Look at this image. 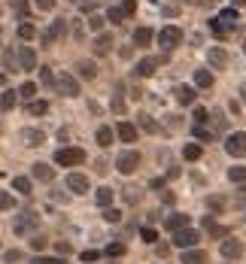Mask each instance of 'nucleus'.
<instances>
[{"label": "nucleus", "mask_w": 246, "mask_h": 264, "mask_svg": "<svg viewBox=\"0 0 246 264\" xmlns=\"http://www.w3.org/2000/svg\"><path fill=\"white\" fill-rule=\"evenodd\" d=\"M82 161H85V149H79V146H64V149L55 152L58 167H79Z\"/></svg>", "instance_id": "obj_1"}, {"label": "nucleus", "mask_w": 246, "mask_h": 264, "mask_svg": "<svg viewBox=\"0 0 246 264\" xmlns=\"http://www.w3.org/2000/svg\"><path fill=\"white\" fill-rule=\"evenodd\" d=\"M155 40H158V46H161V49L170 52V49H177L183 43V30L177 25H167V28H161V30L155 33Z\"/></svg>", "instance_id": "obj_2"}, {"label": "nucleus", "mask_w": 246, "mask_h": 264, "mask_svg": "<svg viewBox=\"0 0 246 264\" xmlns=\"http://www.w3.org/2000/svg\"><path fill=\"white\" fill-rule=\"evenodd\" d=\"M198 240H201V234L195 231V228H180V231H173V246H177V249H195V246H198Z\"/></svg>", "instance_id": "obj_3"}, {"label": "nucleus", "mask_w": 246, "mask_h": 264, "mask_svg": "<svg viewBox=\"0 0 246 264\" xmlns=\"http://www.w3.org/2000/svg\"><path fill=\"white\" fill-rule=\"evenodd\" d=\"M137 167H140V152H134V149L119 152V158H116V170H119L122 176H131Z\"/></svg>", "instance_id": "obj_4"}, {"label": "nucleus", "mask_w": 246, "mask_h": 264, "mask_svg": "<svg viewBox=\"0 0 246 264\" xmlns=\"http://www.w3.org/2000/svg\"><path fill=\"white\" fill-rule=\"evenodd\" d=\"M225 152L231 158H243L246 155V131H234L225 137Z\"/></svg>", "instance_id": "obj_5"}, {"label": "nucleus", "mask_w": 246, "mask_h": 264, "mask_svg": "<svg viewBox=\"0 0 246 264\" xmlns=\"http://www.w3.org/2000/svg\"><path fill=\"white\" fill-rule=\"evenodd\" d=\"M64 33H67V22H64V19H55V22H52V25L43 30L40 43H43V46H55V43L64 37Z\"/></svg>", "instance_id": "obj_6"}, {"label": "nucleus", "mask_w": 246, "mask_h": 264, "mask_svg": "<svg viewBox=\"0 0 246 264\" xmlns=\"http://www.w3.org/2000/svg\"><path fill=\"white\" fill-rule=\"evenodd\" d=\"M33 228H40V216L37 213H22V216H15V222H12V231L15 234H31Z\"/></svg>", "instance_id": "obj_7"}, {"label": "nucleus", "mask_w": 246, "mask_h": 264, "mask_svg": "<svg viewBox=\"0 0 246 264\" xmlns=\"http://www.w3.org/2000/svg\"><path fill=\"white\" fill-rule=\"evenodd\" d=\"M55 88H58L64 97H79V79H76L73 73H61V76L55 79Z\"/></svg>", "instance_id": "obj_8"}, {"label": "nucleus", "mask_w": 246, "mask_h": 264, "mask_svg": "<svg viewBox=\"0 0 246 264\" xmlns=\"http://www.w3.org/2000/svg\"><path fill=\"white\" fill-rule=\"evenodd\" d=\"M67 188L70 191H73V195H89V191H92V182H89V176H85V173H67Z\"/></svg>", "instance_id": "obj_9"}, {"label": "nucleus", "mask_w": 246, "mask_h": 264, "mask_svg": "<svg viewBox=\"0 0 246 264\" xmlns=\"http://www.w3.org/2000/svg\"><path fill=\"white\" fill-rule=\"evenodd\" d=\"M15 61H19V70H37V52H33L31 46H19V52H15Z\"/></svg>", "instance_id": "obj_10"}, {"label": "nucleus", "mask_w": 246, "mask_h": 264, "mask_svg": "<svg viewBox=\"0 0 246 264\" xmlns=\"http://www.w3.org/2000/svg\"><path fill=\"white\" fill-rule=\"evenodd\" d=\"M207 61H210V67H213V70H225L231 58H228V52H225L222 46H210V52H207Z\"/></svg>", "instance_id": "obj_11"}, {"label": "nucleus", "mask_w": 246, "mask_h": 264, "mask_svg": "<svg viewBox=\"0 0 246 264\" xmlns=\"http://www.w3.org/2000/svg\"><path fill=\"white\" fill-rule=\"evenodd\" d=\"M158 64H161V61H158L155 55H146V58H140V61H137V67H134V73H137L140 79H149V76L155 73V70H158Z\"/></svg>", "instance_id": "obj_12"}, {"label": "nucleus", "mask_w": 246, "mask_h": 264, "mask_svg": "<svg viewBox=\"0 0 246 264\" xmlns=\"http://www.w3.org/2000/svg\"><path fill=\"white\" fill-rule=\"evenodd\" d=\"M173 94H177V103H183V107H195L198 88L195 85H177V88H173Z\"/></svg>", "instance_id": "obj_13"}, {"label": "nucleus", "mask_w": 246, "mask_h": 264, "mask_svg": "<svg viewBox=\"0 0 246 264\" xmlns=\"http://www.w3.org/2000/svg\"><path fill=\"white\" fill-rule=\"evenodd\" d=\"M219 252H222L225 258H240V255H243V243H240L237 237H222Z\"/></svg>", "instance_id": "obj_14"}, {"label": "nucleus", "mask_w": 246, "mask_h": 264, "mask_svg": "<svg viewBox=\"0 0 246 264\" xmlns=\"http://www.w3.org/2000/svg\"><path fill=\"white\" fill-rule=\"evenodd\" d=\"M92 49H94V55H97V58H100V55H110V52H113V33L100 30L97 37H94V43H92Z\"/></svg>", "instance_id": "obj_15"}, {"label": "nucleus", "mask_w": 246, "mask_h": 264, "mask_svg": "<svg viewBox=\"0 0 246 264\" xmlns=\"http://www.w3.org/2000/svg\"><path fill=\"white\" fill-rule=\"evenodd\" d=\"M216 25L228 33V30H231V28H237V9L234 6H228V9H222L219 15H216Z\"/></svg>", "instance_id": "obj_16"}, {"label": "nucleus", "mask_w": 246, "mask_h": 264, "mask_svg": "<svg viewBox=\"0 0 246 264\" xmlns=\"http://www.w3.org/2000/svg\"><path fill=\"white\" fill-rule=\"evenodd\" d=\"M116 137L122 140V143H134V140H137V125H131V121L122 118L116 125Z\"/></svg>", "instance_id": "obj_17"}, {"label": "nucleus", "mask_w": 246, "mask_h": 264, "mask_svg": "<svg viewBox=\"0 0 246 264\" xmlns=\"http://www.w3.org/2000/svg\"><path fill=\"white\" fill-rule=\"evenodd\" d=\"M22 143L31 146V149H33V146H43V143H46V134H43L40 128H25V131H22Z\"/></svg>", "instance_id": "obj_18"}, {"label": "nucleus", "mask_w": 246, "mask_h": 264, "mask_svg": "<svg viewBox=\"0 0 246 264\" xmlns=\"http://www.w3.org/2000/svg\"><path fill=\"white\" fill-rule=\"evenodd\" d=\"M131 40H134V46H137V49H146V46L155 40V30H152V28H137Z\"/></svg>", "instance_id": "obj_19"}, {"label": "nucleus", "mask_w": 246, "mask_h": 264, "mask_svg": "<svg viewBox=\"0 0 246 264\" xmlns=\"http://www.w3.org/2000/svg\"><path fill=\"white\" fill-rule=\"evenodd\" d=\"M31 176H33V179H40V182H52L55 170H52L49 164H43V161H37V164H31Z\"/></svg>", "instance_id": "obj_20"}, {"label": "nucleus", "mask_w": 246, "mask_h": 264, "mask_svg": "<svg viewBox=\"0 0 246 264\" xmlns=\"http://www.w3.org/2000/svg\"><path fill=\"white\" fill-rule=\"evenodd\" d=\"M113 198H116V191H113L110 185H100V188L94 191V201H97V206H113Z\"/></svg>", "instance_id": "obj_21"}, {"label": "nucleus", "mask_w": 246, "mask_h": 264, "mask_svg": "<svg viewBox=\"0 0 246 264\" xmlns=\"http://www.w3.org/2000/svg\"><path fill=\"white\" fill-rule=\"evenodd\" d=\"M12 191H19V195H31V191H33L31 176H12Z\"/></svg>", "instance_id": "obj_22"}, {"label": "nucleus", "mask_w": 246, "mask_h": 264, "mask_svg": "<svg viewBox=\"0 0 246 264\" xmlns=\"http://www.w3.org/2000/svg\"><path fill=\"white\" fill-rule=\"evenodd\" d=\"M94 140H97V146H100V149L113 146V128H110V125H100L97 134H94Z\"/></svg>", "instance_id": "obj_23"}, {"label": "nucleus", "mask_w": 246, "mask_h": 264, "mask_svg": "<svg viewBox=\"0 0 246 264\" xmlns=\"http://www.w3.org/2000/svg\"><path fill=\"white\" fill-rule=\"evenodd\" d=\"M204 261L207 255L201 249H183V258H180V264H204Z\"/></svg>", "instance_id": "obj_24"}, {"label": "nucleus", "mask_w": 246, "mask_h": 264, "mask_svg": "<svg viewBox=\"0 0 246 264\" xmlns=\"http://www.w3.org/2000/svg\"><path fill=\"white\" fill-rule=\"evenodd\" d=\"M201 155H204V146L201 143H185L183 146V158H185V161H198Z\"/></svg>", "instance_id": "obj_25"}, {"label": "nucleus", "mask_w": 246, "mask_h": 264, "mask_svg": "<svg viewBox=\"0 0 246 264\" xmlns=\"http://www.w3.org/2000/svg\"><path fill=\"white\" fill-rule=\"evenodd\" d=\"M167 231H180V228H188V216H183V213H173V216H167Z\"/></svg>", "instance_id": "obj_26"}, {"label": "nucleus", "mask_w": 246, "mask_h": 264, "mask_svg": "<svg viewBox=\"0 0 246 264\" xmlns=\"http://www.w3.org/2000/svg\"><path fill=\"white\" fill-rule=\"evenodd\" d=\"M37 91H40V88H37V82H22V88H19V91H15V94H19L22 100H33V97H37Z\"/></svg>", "instance_id": "obj_27"}, {"label": "nucleus", "mask_w": 246, "mask_h": 264, "mask_svg": "<svg viewBox=\"0 0 246 264\" xmlns=\"http://www.w3.org/2000/svg\"><path fill=\"white\" fill-rule=\"evenodd\" d=\"M76 70H79L82 79H94V76H97V64H94V61H79Z\"/></svg>", "instance_id": "obj_28"}, {"label": "nucleus", "mask_w": 246, "mask_h": 264, "mask_svg": "<svg viewBox=\"0 0 246 264\" xmlns=\"http://www.w3.org/2000/svg\"><path fill=\"white\" fill-rule=\"evenodd\" d=\"M213 85V73L210 70H195V88H210Z\"/></svg>", "instance_id": "obj_29"}, {"label": "nucleus", "mask_w": 246, "mask_h": 264, "mask_svg": "<svg viewBox=\"0 0 246 264\" xmlns=\"http://www.w3.org/2000/svg\"><path fill=\"white\" fill-rule=\"evenodd\" d=\"M9 9L19 15V19H28V12H31V3L28 0H9Z\"/></svg>", "instance_id": "obj_30"}, {"label": "nucleus", "mask_w": 246, "mask_h": 264, "mask_svg": "<svg viewBox=\"0 0 246 264\" xmlns=\"http://www.w3.org/2000/svg\"><path fill=\"white\" fill-rule=\"evenodd\" d=\"M15 100H19V94H15L12 88H6V91L0 94V110H12V107H15Z\"/></svg>", "instance_id": "obj_31"}, {"label": "nucleus", "mask_w": 246, "mask_h": 264, "mask_svg": "<svg viewBox=\"0 0 246 264\" xmlns=\"http://www.w3.org/2000/svg\"><path fill=\"white\" fill-rule=\"evenodd\" d=\"M28 113H31V116H46V113H49V103H46V100H37V97H33V100L28 103Z\"/></svg>", "instance_id": "obj_32"}, {"label": "nucleus", "mask_w": 246, "mask_h": 264, "mask_svg": "<svg viewBox=\"0 0 246 264\" xmlns=\"http://www.w3.org/2000/svg\"><path fill=\"white\" fill-rule=\"evenodd\" d=\"M3 70H6V73H15V70H19V61H15V52L12 49L3 52Z\"/></svg>", "instance_id": "obj_33"}, {"label": "nucleus", "mask_w": 246, "mask_h": 264, "mask_svg": "<svg viewBox=\"0 0 246 264\" xmlns=\"http://www.w3.org/2000/svg\"><path fill=\"white\" fill-rule=\"evenodd\" d=\"M33 37H37V28H33L31 22H22V25H19V40L28 43V40H33Z\"/></svg>", "instance_id": "obj_34"}, {"label": "nucleus", "mask_w": 246, "mask_h": 264, "mask_svg": "<svg viewBox=\"0 0 246 264\" xmlns=\"http://www.w3.org/2000/svg\"><path fill=\"white\" fill-rule=\"evenodd\" d=\"M228 179L237 182V185H240V182H246V167H243V164H234L231 170H228Z\"/></svg>", "instance_id": "obj_35"}, {"label": "nucleus", "mask_w": 246, "mask_h": 264, "mask_svg": "<svg viewBox=\"0 0 246 264\" xmlns=\"http://www.w3.org/2000/svg\"><path fill=\"white\" fill-rule=\"evenodd\" d=\"M103 222L119 225V222H122V209H116V206H103Z\"/></svg>", "instance_id": "obj_36"}, {"label": "nucleus", "mask_w": 246, "mask_h": 264, "mask_svg": "<svg viewBox=\"0 0 246 264\" xmlns=\"http://www.w3.org/2000/svg\"><path fill=\"white\" fill-rule=\"evenodd\" d=\"M103 19H107V22H113V25H122V22H125V15H122V9H119V6H110Z\"/></svg>", "instance_id": "obj_37"}, {"label": "nucleus", "mask_w": 246, "mask_h": 264, "mask_svg": "<svg viewBox=\"0 0 246 264\" xmlns=\"http://www.w3.org/2000/svg\"><path fill=\"white\" fill-rule=\"evenodd\" d=\"M103 25H107V19H103V15H89V30L100 33V30H103Z\"/></svg>", "instance_id": "obj_38"}, {"label": "nucleus", "mask_w": 246, "mask_h": 264, "mask_svg": "<svg viewBox=\"0 0 246 264\" xmlns=\"http://www.w3.org/2000/svg\"><path fill=\"white\" fill-rule=\"evenodd\" d=\"M46 246H49V240H46L43 234H33V237H31V249H33V252H43Z\"/></svg>", "instance_id": "obj_39"}, {"label": "nucleus", "mask_w": 246, "mask_h": 264, "mask_svg": "<svg viewBox=\"0 0 246 264\" xmlns=\"http://www.w3.org/2000/svg\"><path fill=\"white\" fill-rule=\"evenodd\" d=\"M97 258H100L97 249H85V252H79V261H82V264H94Z\"/></svg>", "instance_id": "obj_40"}, {"label": "nucleus", "mask_w": 246, "mask_h": 264, "mask_svg": "<svg viewBox=\"0 0 246 264\" xmlns=\"http://www.w3.org/2000/svg\"><path fill=\"white\" fill-rule=\"evenodd\" d=\"M207 107H195V110H191V118H195V125H204V121H207Z\"/></svg>", "instance_id": "obj_41"}, {"label": "nucleus", "mask_w": 246, "mask_h": 264, "mask_svg": "<svg viewBox=\"0 0 246 264\" xmlns=\"http://www.w3.org/2000/svg\"><path fill=\"white\" fill-rule=\"evenodd\" d=\"M113 113H125V97H122V88L113 94Z\"/></svg>", "instance_id": "obj_42"}, {"label": "nucleus", "mask_w": 246, "mask_h": 264, "mask_svg": "<svg viewBox=\"0 0 246 264\" xmlns=\"http://www.w3.org/2000/svg\"><path fill=\"white\" fill-rule=\"evenodd\" d=\"M119 9H122V15H125V19H131V15L137 12V0H125V3H122Z\"/></svg>", "instance_id": "obj_43"}, {"label": "nucleus", "mask_w": 246, "mask_h": 264, "mask_svg": "<svg viewBox=\"0 0 246 264\" xmlns=\"http://www.w3.org/2000/svg\"><path fill=\"white\" fill-rule=\"evenodd\" d=\"M12 206H15V198L9 191H0V209H12Z\"/></svg>", "instance_id": "obj_44"}, {"label": "nucleus", "mask_w": 246, "mask_h": 264, "mask_svg": "<svg viewBox=\"0 0 246 264\" xmlns=\"http://www.w3.org/2000/svg\"><path fill=\"white\" fill-rule=\"evenodd\" d=\"M195 137H198V140H213V128H204V125H195Z\"/></svg>", "instance_id": "obj_45"}, {"label": "nucleus", "mask_w": 246, "mask_h": 264, "mask_svg": "<svg viewBox=\"0 0 246 264\" xmlns=\"http://www.w3.org/2000/svg\"><path fill=\"white\" fill-rule=\"evenodd\" d=\"M33 6H37L40 12H52L55 9V0H33Z\"/></svg>", "instance_id": "obj_46"}, {"label": "nucleus", "mask_w": 246, "mask_h": 264, "mask_svg": "<svg viewBox=\"0 0 246 264\" xmlns=\"http://www.w3.org/2000/svg\"><path fill=\"white\" fill-rule=\"evenodd\" d=\"M3 261H6V264L22 261V252H19V249H6V252H3Z\"/></svg>", "instance_id": "obj_47"}, {"label": "nucleus", "mask_w": 246, "mask_h": 264, "mask_svg": "<svg viewBox=\"0 0 246 264\" xmlns=\"http://www.w3.org/2000/svg\"><path fill=\"white\" fill-rule=\"evenodd\" d=\"M107 255H110V258H119V255H125V246H122V243H113V246H107Z\"/></svg>", "instance_id": "obj_48"}, {"label": "nucleus", "mask_w": 246, "mask_h": 264, "mask_svg": "<svg viewBox=\"0 0 246 264\" xmlns=\"http://www.w3.org/2000/svg\"><path fill=\"white\" fill-rule=\"evenodd\" d=\"M140 237H143L146 243H155V240H158V231H155V228H143V231H140Z\"/></svg>", "instance_id": "obj_49"}, {"label": "nucleus", "mask_w": 246, "mask_h": 264, "mask_svg": "<svg viewBox=\"0 0 246 264\" xmlns=\"http://www.w3.org/2000/svg\"><path fill=\"white\" fill-rule=\"evenodd\" d=\"M40 79H43L46 85H55V79H52V70H49V67H40Z\"/></svg>", "instance_id": "obj_50"}, {"label": "nucleus", "mask_w": 246, "mask_h": 264, "mask_svg": "<svg viewBox=\"0 0 246 264\" xmlns=\"http://www.w3.org/2000/svg\"><path fill=\"white\" fill-rule=\"evenodd\" d=\"M143 128H146L149 134H158V125L152 121V116H143Z\"/></svg>", "instance_id": "obj_51"}, {"label": "nucleus", "mask_w": 246, "mask_h": 264, "mask_svg": "<svg viewBox=\"0 0 246 264\" xmlns=\"http://www.w3.org/2000/svg\"><path fill=\"white\" fill-rule=\"evenodd\" d=\"M31 264H61V261H58V258H43V255H37Z\"/></svg>", "instance_id": "obj_52"}, {"label": "nucleus", "mask_w": 246, "mask_h": 264, "mask_svg": "<svg viewBox=\"0 0 246 264\" xmlns=\"http://www.w3.org/2000/svg\"><path fill=\"white\" fill-rule=\"evenodd\" d=\"M55 249H58V252H61V255H70V243H64V240H61V243H58V246H55Z\"/></svg>", "instance_id": "obj_53"}, {"label": "nucleus", "mask_w": 246, "mask_h": 264, "mask_svg": "<svg viewBox=\"0 0 246 264\" xmlns=\"http://www.w3.org/2000/svg\"><path fill=\"white\" fill-rule=\"evenodd\" d=\"M213 118H216V125H219V128H225V116H222V113H219V110H216V113H213Z\"/></svg>", "instance_id": "obj_54"}, {"label": "nucleus", "mask_w": 246, "mask_h": 264, "mask_svg": "<svg viewBox=\"0 0 246 264\" xmlns=\"http://www.w3.org/2000/svg\"><path fill=\"white\" fill-rule=\"evenodd\" d=\"M228 110H231V113L237 116V113H240V103H237V100H228Z\"/></svg>", "instance_id": "obj_55"}, {"label": "nucleus", "mask_w": 246, "mask_h": 264, "mask_svg": "<svg viewBox=\"0 0 246 264\" xmlns=\"http://www.w3.org/2000/svg\"><path fill=\"white\" fill-rule=\"evenodd\" d=\"M240 103H243V107H246V85L240 88Z\"/></svg>", "instance_id": "obj_56"}, {"label": "nucleus", "mask_w": 246, "mask_h": 264, "mask_svg": "<svg viewBox=\"0 0 246 264\" xmlns=\"http://www.w3.org/2000/svg\"><path fill=\"white\" fill-rule=\"evenodd\" d=\"M6 85V73H3V70H0V88H3Z\"/></svg>", "instance_id": "obj_57"}, {"label": "nucleus", "mask_w": 246, "mask_h": 264, "mask_svg": "<svg viewBox=\"0 0 246 264\" xmlns=\"http://www.w3.org/2000/svg\"><path fill=\"white\" fill-rule=\"evenodd\" d=\"M231 3H234V9H237V6H243V3H246V0H231Z\"/></svg>", "instance_id": "obj_58"}, {"label": "nucleus", "mask_w": 246, "mask_h": 264, "mask_svg": "<svg viewBox=\"0 0 246 264\" xmlns=\"http://www.w3.org/2000/svg\"><path fill=\"white\" fill-rule=\"evenodd\" d=\"M73 3H85V0H73Z\"/></svg>", "instance_id": "obj_59"}, {"label": "nucleus", "mask_w": 246, "mask_h": 264, "mask_svg": "<svg viewBox=\"0 0 246 264\" xmlns=\"http://www.w3.org/2000/svg\"><path fill=\"white\" fill-rule=\"evenodd\" d=\"M243 55H246V43H243Z\"/></svg>", "instance_id": "obj_60"}]
</instances>
